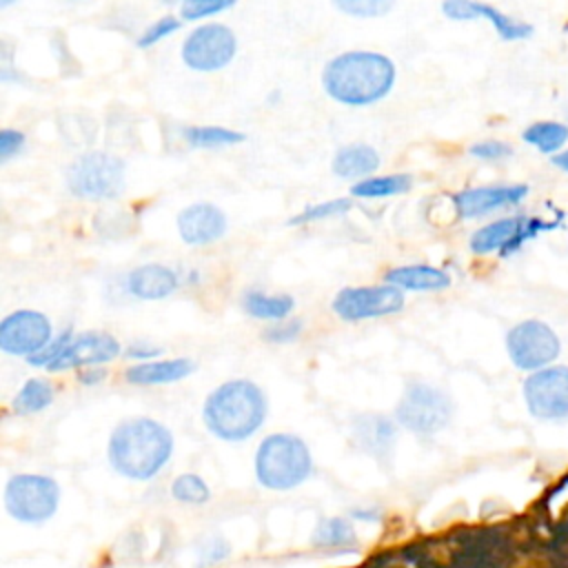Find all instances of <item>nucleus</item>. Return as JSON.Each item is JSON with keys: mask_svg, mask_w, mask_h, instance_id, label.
<instances>
[{"mask_svg": "<svg viewBox=\"0 0 568 568\" xmlns=\"http://www.w3.org/2000/svg\"><path fill=\"white\" fill-rule=\"evenodd\" d=\"M171 497L182 501V504H191V506H202L211 499V490L206 486V481L200 475L193 473H184L180 477L173 479L171 484Z\"/></svg>", "mask_w": 568, "mask_h": 568, "instance_id": "30", "label": "nucleus"}, {"mask_svg": "<svg viewBox=\"0 0 568 568\" xmlns=\"http://www.w3.org/2000/svg\"><path fill=\"white\" fill-rule=\"evenodd\" d=\"M53 402V386L42 377H31L22 384L13 397V410L20 415H31L44 410Z\"/></svg>", "mask_w": 568, "mask_h": 568, "instance_id": "26", "label": "nucleus"}, {"mask_svg": "<svg viewBox=\"0 0 568 568\" xmlns=\"http://www.w3.org/2000/svg\"><path fill=\"white\" fill-rule=\"evenodd\" d=\"M353 435L362 450L377 459H386L393 450L397 428L384 415H359L353 424Z\"/></svg>", "mask_w": 568, "mask_h": 568, "instance_id": "22", "label": "nucleus"}, {"mask_svg": "<svg viewBox=\"0 0 568 568\" xmlns=\"http://www.w3.org/2000/svg\"><path fill=\"white\" fill-rule=\"evenodd\" d=\"M313 457L304 439L286 433H273L257 446L255 477L264 488L291 490L308 479Z\"/></svg>", "mask_w": 568, "mask_h": 568, "instance_id": "4", "label": "nucleus"}, {"mask_svg": "<svg viewBox=\"0 0 568 568\" xmlns=\"http://www.w3.org/2000/svg\"><path fill=\"white\" fill-rule=\"evenodd\" d=\"M71 337H73V331H71V328L62 331V333L55 335L40 353L27 357V362H29L31 366H44V368H49V366L58 359V355L64 351V346L71 342Z\"/></svg>", "mask_w": 568, "mask_h": 568, "instance_id": "35", "label": "nucleus"}, {"mask_svg": "<svg viewBox=\"0 0 568 568\" xmlns=\"http://www.w3.org/2000/svg\"><path fill=\"white\" fill-rule=\"evenodd\" d=\"M24 133L18 129H2L0 131V162H9L24 149Z\"/></svg>", "mask_w": 568, "mask_h": 568, "instance_id": "37", "label": "nucleus"}, {"mask_svg": "<svg viewBox=\"0 0 568 568\" xmlns=\"http://www.w3.org/2000/svg\"><path fill=\"white\" fill-rule=\"evenodd\" d=\"M521 135L528 144L537 146L541 153H555L566 144L568 126L559 122H535Z\"/></svg>", "mask_w": 568, "mask_h": 568, "instance_id": "28", "label": "nucleus"}, {"mask_svg": "<svg viewBox=\"0 0 568 568\" xmlns=\"http://www.w3.org/2000/svg\"><path fill=\"white\" fill-rule=\"evenodd\" d=\"M404 291L393 284H366L346 286L337 291L331 308L344 322H364L375 317H386L404 308Z\"/></svg>", "mask_w": 568, "mask_h": 568, "instance_id": "9", "label": "nucleus"}, {"mask_svg": "<svg viewBox=\"0 0 568 568\" xmlns=\"http://www.w3.org/2000/svg\"><path fill=\"white\" fill-rule=\"evenodd\" d=\"M506 348L517 368L532 371L550 364L559 355V339L548 324L526 320L508 331Z\"/></svg>", "mask_w": 568, "mask_h": 568, "instance_id": "10", "label": "nucleus"}, {"mask_svg": "<svg viewBox=\"0 0 568 568\" xmlns=\"http://www.w3.org/2000/svg\"><path fill=\"white\" fill-rule=\"evenodd\" d=\"M158 355H162V348H158V346H153V344H140V342H135V344H131V346L126 348V357L138 359V362H151V359H155Z\"/></svg>", "mask_w": 568, "mask_h": 568, "instance_id": "38", "label": "nucleus"}, {"mask_svg": "<svg viewBox=\"0 0 568 568\" xmlns=\"http://www.w3.org/2000/svg\"><path fill=\"white\" fill-rule=\"evenodd\" d=\"M528 195L526 184H504V186H473L455 193L453 204L459 217L473 220L488 215L497 209L519 204Z\"/></svg>", "mask_w": 568, "mask_h": 568, "instance_id": "17", "label": "nucleus"}, {"mask_svg": "<svg viewBox=\"0 0 568 568\" xmlns=\"http://www.w3.org/2000/svg\"><path fill=\"white\" fill-rule=\"evenodd\" d=\"M302 320H282V322H273V326H268L262 337L271 344H291L302 335Z\"/></svg>", "mask_w": 568, "mask_h": 568, "instance_id": "34", "label": "nucleus"}, {"mask_svg": "<svg viewBox=\"0 0 568 568\" xmlns=\"http://www.w3.org/2000/svg\"><path fill=\"white\" fill-rule=\"evenodd\" d=\"M178 284H180L178 273L166 264H158V262L140 264L126 275V291L135 300H144V302L169 297L171 293H175Z\"/></svg>", "mask_w": 568, "mask_h": 568, "instance_id": "18", "label": "nucleus"}, {"mask_svg": "<svg viewBox=\"0 0 568 568\" xmlns=\"http://www.w3.org/2000/svg\"><path fill=\"white\" fill-rule=\"evenodd\" d=\"M442 13L450 20L457 22H468V20H477L484 18L493 24V29L497 31V36L501 40L515 42V40H526L532 36V27L526 22H519L506 13H501L499 9L479 2V0H442Z\"/></svg>", "mask_w": 568, "mask_h": 568, "instance_id": "16", "label": "nucleus"}, {"mask_svg": "<svg viewBox=\"0 0 568 568\" xmlns=\"http://www.w3.org/2000/svg\"><path fill=\"white\" fill-rule=\"evenodd\" d=\"M413 189L410 173H386V175H371L351 186V195L359 200H379V197H395L408 193Z\"/></svg>", "mask_w": 568, "mask_h": 568, "instance_id": "24", "label": "nucleus"}, {"mask_svg": "<svg viewBox=\"0 0 568 568\" xmlns=\"http://www.w3.org/2000/svg\"><path fill=\"white\" fill-rule=\"evenodd\" d=\"M180 27H182V20H180V18H175V16H162L160 20L151 22V24L140 33V38L135 40V44H138L140 49H149V47L162 42L164 38H169L171 33H175Z\"/></svg>", "mask_w": 568, "mask_h": 568, "instance_id": "33", "label": "nucleus"}, {"mask_svg": "<svg viewBox=\"0 0 568 568\" xmlns=\"http://www.w3.org/2000/svg\"><path fill=\"white\" fill-rule=\"evenodd\" d=\"M53 339L51 320L33 308L9 313L0 322V348L9 355L31 357Z\"/></svg>", "mask_w": 568, "mask_h": 568, "instance_id": "11", "label": "nucleus"}, {"mask_svg": "<svg viewBox=\"0 0 568 568\" xmlns=\"http://www.w3.org/2000/svg\"><path fill=\"white\" fill-rule=\"evenodd\" d=\"M120 342L104 331H87L71 337L58 359L49 366V371H69V368H89L113 362L120 355Z\"/></svg>", "mask_w": 568, "mask_h": 568, "instance_id": "14", "label": "nucleus"}, {"mask_svg": "<svg viewBox=\"0 0 568 568\" xmlns=\"http://www.w3.org/2000/svg\"><path fill=\"white\" fill-rule=\"evenodd\" d=\"M450 413L448 395L424 382H410L395 408L397 422L415 435L439 433L448 424Z\"/></svg>", "mask_w": 568, "mask_h": 568, "instance_id": "8", "label": "nucleus"}, {"mask_svg": "<svg viewBox=\"0 0 568 568\" xmlns=\"http://www.w3.org/2000/svg\"><path fill=\"white\" fill-rule=\"evenodd\" d=\"M313 544L320 548H348L355 544V530L348 519H322L313 532Z\"/></svg>", "mask_w": 568, "mask_h": 568, "instance_id": "27", "label": "nucleus"}, {"mask_svg": "<svg viewBox=\"0 0 568 568\" xmlns=\"http://www.w3.org/2000/svg\"><path fill=\"white\" fill-rule=\"evenodd\" d=\"M178 235L189 246H206L224 237L229 229L226 213L211 202L186 204L175 217Z\"/></svg>", "mask_w": 568, "mask_h": 568, "instance_id": "15", "label": "nucleus"}, {"mask_svg": "<svg viewBox=\"0 0 568 568\" xmlns=\"http://www.w3.org/2000/svg\"><path fill=\"white\" fill-rule=\"evenodd\" d=\"M67 189L78 200L106 202L124 193L126 164L106 151H87L78 155L64 173Z\"/></svg>", "mask_w": 568, "mask_h": 568, "instance_id": "5", "label": "nucleus"}, {"mask_svg": "<svg viewBox=\"0 0 568 568\" xmlns=\"http://www.w3.org/2000/svg\"><path fill=\"white\" fill-rule=\"evenodd\" d=\"M182 138L189 146L206 149V151L235 146V144H242L246 140V135L242 131H235V129H229V126H217V124L186 126L182 131Z\"/></svg>", "mask_w": 568, "mask_h": 568, "instance_id": "25", "label": "nucleus"}, {"mask_svg": "<svg viewBox=\"0 0 568 568\" xmlns=\"http://www.w3.org/2000/svg\"><path fill=\"white\" fill-rule=\"evenodd\" d=\"M366 568H393V555L390 552H379L368 559Z\"/></svg>", "mask_w": 568, "mask_h": 568, "instance_id": "40", "label": "nucleus"}, {"mask_svg": "<svg viewBox=\"0 0 568 568\" xmlns=\"http://www.w3.org/2000/svg\"><path fill=\"white\" fill-rule=\"evenodd\" d=\"M13 2H18V0H0V9H9Z\"/></svg>", "mask_w": 568, "mask_h": 568, "instance_id": "42", "label": "nucleus"}, {"mask_svg": "<svg viewBox=\"0 0 568 568\" xmlns=\"http://www.w3.org/2000/svg\"><path fill=\"white\" fill-rule=\"evenodd\" d=\"M552 164H555V166H559V169H564V171H568V151L557 153V155L552 158Z\"/></svg>", "mask_w": 568, "mask_h": 568, "instance_id": "41", "label": "nucleus"}, {"mask_svg": "<svg viewBox=\"0 0 568 568\" xmlns=\"http://www.w3.org/2000/svg\"><path fill=\"white\" fill-rule=\"evenodd\" d=\"M173 455L171 430L151 417L120 422L106 446L111 468L133 481L153 479Z\"/></svg>", "mask_w": 568, "mask_h": 568, "instance_id": "2", "label": "nucleus"}, {"mask_svg": "<svg viewBox=\"0 0 568 568\" xmlns=\"http://www.w3.org/2000/svg\"><path fill=\"white\" fill-rule=\"evenodd\" d=\"M379 164H382V158L375 146L355 142V144H346L335 151V155L331 160V171L342 180L359 182L364 178L375 175Z\"/></svg>", "mask_w": 568, "mask_h": 568, "instance_id": "20", "label": "nucleus"}, {"mask_svg": "<svg viewBox=\"0 0 568 568\" xmlns=\"http://www.w3.org/2000/svg\"><path fill=\"white\" fill-rule=\"evenodd\" d=\"M524 397L532 415L555 419L568 415V368H541L524 384Z\"/></svg>", "mask_w": 568, "mask_h": 568, "instance_id": "13", "label": "nucleus"}, {"mask_svg": "<svg viewBox=\"0 0 568 568\" xmlns=\"http://www.w3.org/2000/svg\"><path fill=\"white\" fill-rule=\"evenodd\" d=\"M237 0H180V18L189 22L213 18L231 7H235Z\"/></svg>", "mask_w": 568, "mask_h": 568, "instance_id": "32", "label": "nucleus"}, {"mask_svg": "<svg viewBox=\"0 0 568 568\" xmlns=\"http://www.w3.org/2000/svg\"><path fill=\"white\" fill-rule=\"evenodd\" d=\"M468 153L473 158H479V160H488V162H495V160H501V158H508L513 151L508 144L499 142V140H484V142H475Z\"/></svg>", "mask_w": 568, "mask_h": 568, "instance_id": "36", "label": "nucleus"}, {"mask_svg": "<svg viewBox=\"0 0 568 568\" xmlns=\"http://www.w3.org/2000/svg\"><path fill=\"white\" fill-rule=\"evenodd\" d=\"M242 308L255 317V320H266V322H282L288 320V315L295 308V300L286 293H262V291H248L242 297Z\"/></svg>", "mask_w": 568, "mask_h": 568, "instance_id": "23", "label": "nucleus"}, {"mask_svg": "<svg viewBox=\"0 0 568 568\" xmlns=\"http://www.w3.org/2000/svg\"><path fill=\"white\" fill-rule=\"evenodd\" d=\"M268 413L264 390L251 379H231L209 393L202 419L206 428L231 444L253 437Z\"/></svg>", "mask_w": 568, "mask_h": 568, "instance_id": "3", "label": "nucleus"}, {"mask_svg": "<svg viewBox=\"0 0 568 568\" xmlns=\"http://www.w3.org/2000/svg\"><path fill=\"white\" fill-rule=\"evenodd\" d=\"M351 200L348 197H335L317 204H308L304 211L293 215L288 220V226H302V224H313V222H324L331 217H342L351 211Z\"/></svg>", "mask_w": 568, "mask_h": 568, "instance_id": "29", "label": "nucleus"}, {"mask_svg": "<svg viewBox=\"0 0 568 568\" xmlns=\"http://www.w3.org/2000/svg\"><path fill=\"white\" fill-rule=\"evenodd\" d=\"M333 7L351 18H382L397 0H331Z\"/></svg>", "mask_w": 568, "mask_h": 568, "instance_id": "31", "label": "nucleus"}, {"mask_svg": "<svg viewBox=\"0 0 568 568\" xmlns=\"http://www.w3.org/2000/svg\"><path fill=\"white\" fill-rule=\"evenodd\" d=\"M550 229V224H544L541 220H528V217H501L490 224L479 226L470 235V251L477 255L495 253L499 251L504 257L513 251H517L526 240L535 237L539 231Z\"/></svg>", "mask_w": 568, "mask_h": 568, "instance_id": "12", "label": "nucleus"}, {"mask_svg": "<svg viewBox=\"0 0 568 568\" xmlns=\"http://www.w3.org/2000/svg\"><path fill=\"white\" fill-rule=\"evenodd\" d=\"M195 371V362L189 357H173V359H151L138 362L126 368L124 377L129 384L135 386H158V384H173L189 377Z\"/></svg>", "mask_w": 568, "mask_h": 568, "instance_id": "19", "label": "nucleus"}, {"mask_svg": "<svg viewBox=\"0 0 568 568\" xmlns=\"http://www.w3.org/2000/svg\"><path fill=\"white\" fill-rule=\"evenodd\" d=\"M60 504V486L47 475H13L4 488V506L9 515L24 524H42L51 519Z\"/></svg>", "mask_w": 568, "mask_h": 568, "instance_id": "6", "label": "nucleus"}, {"mask_svg": "<svg viewBox=\"0 0 568 568\" xmlns=\"http://www.w3.org/2000/svg\"><path fill=\"white\" fill-rule=\"evenodd\" d=\"M397 80L395 62L379 51H344L322 69L324 93L346 106H368L384 100Z\"/></svg>", "mask_w": 568, "mask_h": 568, "instance_id": "1", "label": "nucleus"}, {"mask_svg": "<svg viewBox=\"0 0 568 568\" xmlns=\"http://www.w3.org/2000/svg\"><path fill=\"white\" fill-rule=\"evenodd\" d=\"M386 284L402 288L404 293H428L450 286V275L430 264H404L388 268L384 275Z\"/></svg>", "mask_w": 568, "mask_h": 568, "instance_id": "21", "label": "nucleus"}, {"mask_svg": "<svg viewBox=\"0 0 568 568\" xmlns=\"http://www.w3.org/2000/svg\"><path fill=\"white\" fill-rule=\"evenodd\" d=\"M237 55V36L231 27L206 22L189 31L180 47L182 62L197 73H213L229 67Z\"/></svg>", "mask_w": 568, "mask_h": 568, "instance_id": "7", "label": "nucleus"}, {"mask_svg": "<svg viewBox=\"0 0 568 568\" xmlns=\"http://www.w3.org/2000/svg\"><path fill=\"white\" fill-rule=\"evenodd\" d=\"M106 377V371L104 368H100V366H89V368H82L80 373H78V379L82 382V384H98V382H102Z\"/></svg>", "mask_w": 568, "mask_h": 568, "instance_id": "39", "label": "nucleus"}]
</instances>
